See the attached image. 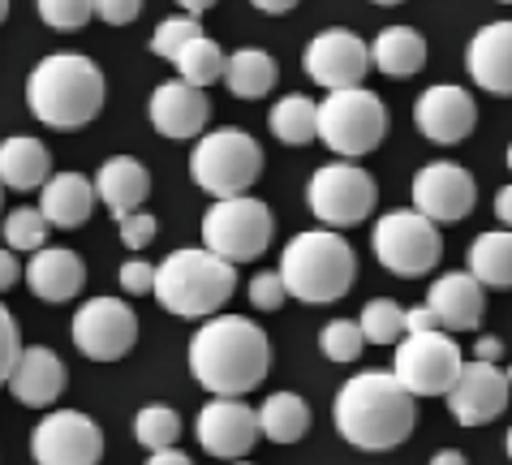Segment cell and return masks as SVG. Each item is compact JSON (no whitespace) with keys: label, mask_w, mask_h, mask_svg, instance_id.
<instances>
[{"label":"cell","mask_w":512,"mask_h":465,"mask_svg":"<svg viewBox=\"0 0 512 465\" xmlns=\"http://www.w3.org/2000/svg\"><path fill=\"white\" fill-rule=\"evenodd\" d=\"M474 358H482V362H500V358H504V345L495 341V336H478V341H474Z\"/></svg>","instance_id":"46"},{"label":"cell","mask_w":512,"mask_h":465,"mask_svg":"<svg viewBox=\"0 0 512 465\" xmlns=\"http://www.w3.org/2000/svg\"><path fill=\"white\" fill-rule=\"evenodd\" d=\"M284 298H289V285H284L280 272H259L250 280V302L259 310H280Z\"/></svg>","instance_id":"40"},{"label":"cell","mask_w":512,"mask_h":465,"mask_svg":"<svg viewBox=\"0 0 512 465\" xmlns=\"http://www.w3.org/2000/svg\"><path fill=\"white\" fill-rule=\"evenodd\" d=\"M69 336L91 362H117L138 341V315L121 298H91L69 323Z\"/></svg>","instance_id":"12"},{"label":"cell","mask_w":512,"mask_h":465,"mask_svg":"<svg viewBox=\"0 0 512 465\" xmlns=\"http://www.w3.org/2000/svg\"><path fill=\"white\" fill-rule=\"evenodd\" d=\"M371 61L379 74H388V78H414L426 65V39L414 26H388L371 44Z\"/></svg>","instance_id":"27"},{"label":"cell","mask_w":512,"mask_h":465,"mask_svg":"<svg viewBox=\"0 0 512 465\" xmlns=\"http://www.w3.org/2000/svg\"><path fill=\"white\" fill-rule=\"evenodd\" d=\"M48 216L39 207H18V211H9L5 216V246L9 250H44V242H48Z\"/></svg>","instance_id":"35"},{"label":"cell","mask_w":512,"mask_h":465,"mask_svg":"<svg viewBox=\"0 0 512 465\" xmlns=\"http://www.w3.org/2000/svg\"><path fill=\"white\" fill-rule=\"evenodd\" d=\"M375 199H379L375 177L349 160L323 164L306 181V203L327 229H353V224H362L375 211Z\"/></svg>","instance_id":"10"},{"label":"cell","mask_w":512,"mask_h":465,"mask_svg":"<svg viewBox=\"0 0 512 465\" xmlns=\"http://www.w3.org/2000/svg\"><path fill=\"white\" fill-rule=\"evenodd\" d=\"M332 418H336V431L345 435L353 448L383 453V448H396L414 435L418 397L396 379V371L392 375L362 371L336 392Z\"/></svg>","instance_id":"2"},{"label":"cell","mask_w":512,"mask_h":465,"mask_svg":"<svg viewBox=\"0 0 512 465\" xmlns=\"http://www.w3.org/2000/svg\"><path fill=\"white\" fill-rule=\"evenodd\" d=\"M26 285H31V293L44 302H69L82 293V285H87V263L65 246H44L31 255V263H26Z\"/></svg>","instance_id":"23"},{"label":"cell","mask_w":512,"mask_h":465,"mask_svg":"<svg viewBox=\"0 0 512 465\" xmlns=\"http://www.w3.org/2000/svg\"><path fill=\"white\" fill-rule=\"evenodd\" d=\"M52 177V155L39 138L13 134L0 143V186L9 190H35Z\"/></svg>","instance_id":"26"},{"label":"cell","mask_w":512,"mask_h":465,"mask_svg":"<svg viewBox=\"0 0 512 465\" xmlns=\"http://www.w3.org/2000/svg\"><path fill=\"white\" fill-rule=\"evenodd\" d=\"M504 5H512V0H504Z\"/></svg>","instance_id":"58"},{"label":"cell","mask_w":512,"mask_h":465,"mask_svg":"<svg viewBox=\"0 0 512 465\" xmlns=\"http://www.w3.org/2000/svg\"><path fill=\"white\" fill-rule=\"evenodd\" d=\"M35 9L52 31H82L95 18V0H35Z\"/></svg>","instance_id":"38"},{"label":"cell","mask_w":512,"mask_h":465,"mask_svg":"<svg viewBox=\"0 0 512 465\" xmlns=\"http://www.w3.org/2000/svg\"><path fill=\"white\" fill-rule=\"evenodd\" d=\"M203 35V26H198L194 13H181V18H168L155 26V35H151V52L155 56H164V61H177V52L190 44V39Z\"/></svg>","instance_id":"37"},{"label":"cell","mask_w":512,"mask_h":465,"mask_svg":"<svg viewBox=\"0 0 512 465\" xmlns=\"http://www.w3.org/2000/svg\"><path fill=\"white\" fill-rule=\"evenodd\" d=\"M431 465H465V453H457V448H444V453H435Z\"/></svg>","instance_id":"50"},{"label":"cell","mask_w":512,"mask_h":465,"mask_svg":"<svg viewBox=\"0 0 512 465\" xmlns=\"http://www.w3.org/2000/svg\"><path fill=\"white\" fill-rule=\"evenodd\" d=\"M121 242L125 250H147L151 246V237H155V216H147V211H130V216H121Z\"/></svg>","instance_id":"41"},{"label":"cell","mask_w":512,"mask_h":465,"mask_svg":"<svg viewBox=\"0 0 512 465\" xmlns=\"http://www.w3.org/2000/svg\"><path fill=\"white\" fill-rule=\"evenodd\" d=\"M469 272L487 289H512V229L474 237V246H469Z\"/></svg>","instance_id":"28"},{"label":"cell","mask_w":512,"mask_h":465,"mask_svg":"<svg viewBox=\"0 0 512 465\" xmlns=\"http://www.w3.org/2000/svg\"><path fill=\"white\" fill-rule=\"evenodd\" d=\"M280 276L297 302H340L358 280V255L336 229H310L284 246Z\"/></svg>","instance_id":"4"},{"label":"cell","mask_w":512,"mask_h":465,"mask_svg":"<svg viewBox=\"0 0 512 465\" xmlns=\"http://www.w3.org/2000/svg\"><path fill=\"white\" fill-rule=\"evenodd\" d=\"M95 194H99V203L121 220V216H130V211H138L142 203H147L151 173L134 160V155H112V160H104L99 173H95Z\"/></svg>","instance_id":"24"},{"label":"cell","mask_w":512,"mask_h":465,"mask_svg":"<svg viewBox=\"0 0 512 465\" xmlns=\"http://www.w3.org/2000/svg\"><path fill=\"white\" fill-rule=\"evenodd\" d=\"M469 78L491 95H512V22H487L469 39Z\"/></svg>","instance_id":"21"},{"label":"cell","mask_w":512,"mask_h":465,"mask_svg":"<svg viewBox=\"0 0 512 465\" xmlns=\"http://www.w3.org/2000/svg\"><path fill=\"white\" fill-rule=\"evenodd\" d=\"M508 375L495 362L474 358L469 366H461L457 384L448 388V410L461 427H487L508 410Z\"/></svg>","instance_id":"15"},{"label":"cell","mask_w":512,"mask_h":465,"mask_svg":"<svg viewBox=\"0 0 512 465\" xmlns=\"http://www.w3.org/2000/svg\"><path fill=\"white\" fill-rule=\"evenodd\" d=\"M495 216H500L504 229H512V186H504L500 194H495Z\"/></svg>","instance_id":"47"},{"label":"cell","mask_w":512,"mask_h":465,"mask_svg":"<svg viewBox=\"0 0 512 465\" xmlns=\"http://www.w3.org/2000/svg\"><path fill=\"white\" fill-rule=\"evenodd\" d=\"M508 168H512V143H508Z\"/></svg>","instance_id":"55"},{"label":"cell","mask_w":512,"mask_h":465,"mask_svg":"<svg viewBox=\"0 0 512 465\" xmlns=\"http://www.w3.org/2000/svg\"><path fill=\"white\" fill-rule=\"evenodd\" d=\"M267 130H272L280 143L302 147L310 138H319V104H310L306 95H284V100L267 112Z\"/></svg>","instance_id":"31"},{"label":"cell","mask_w":512,"mask_h":465,"mask_svg":"<svg viewBox=\"0 0 512 465\" xmlns=\"http://www.w3.org/2000/svg\"><path fill=\"white\" fill-rule=\"evenodd\" d=\"M263 173V147L246 130H211L190 155V177L216 199L246 194Z\"/></svg>","instance_id":"7"},{"label":"cell","mask_w":512,"mask_h":465,"mask_svg":"<svg viewBox=\"0 0 512 465\" xmlns=\"http://www.w3.org/2000/svg\"><path fill=\"white\" fill-rule=\"evenodd\" d=\"M461 366H465L461 349L444 328L405 332V341L396 345V379H401L414 397H448Z\"/></svg>","instance_id":"11"},{"label":"cell","mask_w":512,"mask_h":465,"mask_svg":"<svg viewBox=\"0 0 512 465\" xmlns=\"http://www.w3.org/2000/svg\"><path fill=\"white\" fill-rule=\"evenodd\" d=\"M134 435L142 448L160 453V448H177V435H181V414L168 410V405H147L138 418H134Z\"/></svg>","instance_id":"34"},{"label":"cell","mask_w":512,"mask_h":465,"mask_svg":"<svg viewBox=\"0 0 512 465\" xmlns=\"http://www.w3.org/2000/svg\"><path fill=\"white\" fill-rule=\"evenodd\" d=\"M18 354H22V336H18V323L5 306H0V384H9L13 366H18Z\"/></svg>","instance_id":"39"},{"label":"cell","mask_w":512,"mask_h":465,"mask_svg":"<svg viewBox=\"0 0 512 465\" xmlns=\"http://www.w3.org/2000/svg\"><path fill=\"white\" fill-rule=\"evenodd\" d=\"M211 121V104L203 87L177 78V82H160L151 95V125L164 138H198L203 125Z\"/></svg>","instance_id":"19"},{"label":"cell","mask_w":512,"mask_h":465,"mask_svg":"<svg viewBox=\"0 0 512 465\" xmlns=\"http://www.w3.org/2000/svg\"><path fill=\"white\" fill-rule=\"evenodd\" d=\"M194 435H198V444H203V453L237 461L259 444L263 427H259V414H254L246 401L220 397V401L203 405V414H198V422H194Z\"/></svg>","instance_id":"17"},{"label":"cell","mask_w":512,"mask_h":465,"mask_svg":"<svg viewBox=\"0 0 512 465\" xmlns=\"http://www.w3.org/2000/svg\"><path fill=\"white\" fill-rule=\"evenodd\" d=\"M405 328L409 332H431V328H444V323H439V315L431 306H414V310H405Z\"/></svg>","instance_id":"45"},{"label":"cell","mask_w":512,"mask_h":465,"mask_svg":"<svg viewBox=\"0 0 512 465\" xmlns=\"http://www.w3.org/2000/svg\"><path fill=\"white\" fill-rule=\"evenodd\" d=\"M108 95L104 69L82 52H52L26 78V108L52 130H82L99 117Z\"/></svg>","instance_id":"3"},{"label":"cell","mask_w":512,"mask_h":465,"mask_svg":"<svg viewBox=\"0 0 512 465\" xmlns=\"http://www.w3.org/2000/svg\"><path fill=\"white\" fill-rule=\"evenodd\" d=\"M426 306L435 310L448 332H474L482 323V310H487V285L474 272H448L431 285Z\"/></svg>","instance_id":"20"},{"label":"cell","mask_w":512,"mask_h":465,"mask_svg":"<svg viewBox=\"0 0 512 465\" xmlns=\"http://www.w3.org/2000/svg\"><path fill=\"white\" fill-rule=\"evenodd\" d=\"M371 44H362L353 31H332L315 35L302 52V69L306 78H315L323 91H340V87H362L366 69H371Z\"/></svg>","instance_id":"14"},{"label":"cell","mask_w":512,"mask_h":465,"mask_svg":"<svg viewBox=\"0 0 512 465\" xmlns=\"http://www.w3.org/2000/svg\"><path fill=\"white\" fill-rule=\"evenodd\" d=\"M259 427H263V435L272 444H297L306 435V427H310V410H306V401L297 397V392H276V397L263 401Z\"/></svg>","instance_id":"30"},{"label":"cell","mask_w":512,"mask_h":465,"mask_svg":"<svg viewBox=\"0 0 512 465\" xmlns=\"http://www.w3.org/2000/svg\"><path fill=\"white\" fill-rule=\"evenodd\" d=\"M121 289L125 293H155V267L151 263H142V259H130V263H121Z\"/></svg>","instance_id":"42"},{"label":"cell","mask_w":512,"mask_h":465,"mask_svg":"<svg viewBox=\"0 0 512 465\" xmlns=\"http://www.w3.org/2000/svg\"><path fill=\"white\" fill-rule=\"evenodd\" d=\"M388 125H392L388 108L366 87L327 91V100L319 104V138L336 155H345V160H358V155L375 151L388 138Z\"/></svg>","instance_id":"6"},{"label":"cell","mask_w":512,"mask_h":465,"mask_svg":"<svg viewBox=\"0 0 512 465\" xmlns=\"http://www.w3.org/2000/svg\"><path fill=\"white\" fill-rule=\"evenodd\" d=\"M203 242L229 263H254L272 246V211L250 194L216 199L203 216Z\"/></svg>","instance_id":"8"},{"label":"cell","mask_w":512,"mask_h":465,"mask_svg":"<svg viewBox=\"0 0 512 465\" xmlns=\"http://www.w3.org/2000/svg\"><path fill=\"white\" fill-rule=\"evenodd\" d=\"M508 457H512V431H508Z\"/></svg>","instance_id":"54"},{"label":"cell","mask_w":512,"mask_h":465,"mask_svg":"<svg viewBox=\"0 0 512 465\" xmlns=\"http://www.w3.org/2000/svg\"><path fill=\"white\" fill-rule=\"evenodd\" d=\"M414 121H418V130L431 138V143L452 147V143H461V138L474 134L478 104H474V95H469L465 87H448V82H439V87H426L418 95Z\"/></svg>","instance_id":"18"},{"label":"cell","mask_w":512,"mask_h":465,"mask_svg":"<svg viewBox=\"0 0 512 465\" xmlns=\"http://www.w3.org/2000/svg\"><path fill=\"white\" fill-rule=\"evenodd\" d=\"M177 74L186 78V82H194V87H211V82H220L224 78V65H229V56L220 52V44L216 39H207V35H198V39H190L186 48L177 52Z\"/></svg>","instance_id":"32"},{"label":"cell","mask_w":512,"mask_h":465,"mask_svg":"<svg viewBox=\"0 0 512 465\" xmlns=\"http://www.w3.org/2000/svg\"><path fill=\"white\" fill-rule=\"evenodd\" d=\"M504 375H508V384H512V366H508V371H504Z\"/></svg>","instance_id":"56"},{"label":"cell","mask_w":512,"mask_h":465,"mask_svg":"<svg viewBox=\"0 0 512 465\" xmlns=\"http://www.w3.org/2000/svg\"><path fill=\"white\" fill-rule=\"evenodd\" d=\"M375 259L388 267L392 276H426L444 255V237H439L435 220L422 216L418 207L388 211L371 229Z\"/></svg>","instance_id":"9"},{"label":"cell","mask_w":512,"mask_h":465,"mask_svg":"<svg viewBox=\"0 0 512 465\" xmlns=\"http://www.w3.org/2000/svg\"><path fill=\"white\" fill-rule=\"evenodd\" d=\"M95 181H87L82 173H56L44 181V194H39V211L48 216L52 229H82L95 211Z\"/></svg>","instance_id":"25"},{"label":"cell","mask_w":512,"mask_h":465,"mask_svg":"<svg viewBox=\"0 0 512 465\" xmlns=\"http://www.w3.org/2000/svg\"><path fill=\"white\" fill-rule=\"evenodd\" d=\"M9 392L13 401L31 405V410H44L65 392V362L52 354L48 345H31L18 354V366L9 375Z\"/></svg>","instance_id":"22"},{"label":"cell","mask_w":512,"mask_h":465,"mask_svg":"<svg viewBox=\"0 0 512 465\" xmlns=\"http://www.w3.org/2000/svg\"><path fill=\"white\" fill-rule=\"evenodd\" d=\"M31 457L39 465H99L104 431L78 410H56L31 431Z\"/></svg>","instance_id":"13"},{"label":"cell","mask_w":512,"mask_h":465,"mask_svg":"<svg viewBox=\"0 0 512 465\" xmlns=\"http://www.w3.org/2000/svg\"><path fill=\"white\" fill-rule=\"evenodd\" d=\"M147 465H194L181 448H160V453H151V461Z\"/></svg>","instance_id":"48"},{"label":"cell","mask_w":512,"mask_h":465,"mask_svg":"<svg viewBox=\"0 0 512 465\" xmlns=\"http://www.w3.org/2000/svg\"><path fill=\"white\" fill-rule=\"evenodd\" d=\"M319 349H323V358H332V362H358L362 349H366L362 323H353V319H332V323H327V328L319 332Z\"/></svg>","instance_id":"36"},{"label":"cell","mask_w":512,"mask_h":465,"mask_svg":"<svg viewBox=\"0 0 512 465\" xmlns=\"http://www.w3.org/2000/svg\"><path fill=\"white\" fill-rule=\"evenodd\" d=\"M224 82L237 100H263L276 87V61L263 48H241L224 65Z\"/></svg>","instance_id":"29"},{"label":"cell","mask_w":512,"mask_h":465,"mask_svg":"<svg viewBox=\"0 0 512 465\" xmlns=\"http://www.w3.org/2000/svg\"><path fill=\"white\" fill-rule=\"evenodd\" d=\"M237 465H250V461H237Z\"/></svg>","instance_id":"57"},{"label":"cell","mask_w":512,"mask_h":465,"mask_svg":"<svg viewBox=\"0 0 512 465\" xmlns=\"http://www.w3.org/2000/svg\"><path fill=\"white\" fill-rule=\"evenodd\" d=\"M474 203H478V186H474V177H469L461 164L435 160V164L418 168L414 207L422 211V216H431L435 224H457V220H465L469 211H474Z\"/></svg>","instance_id":"16"},{"label":"cell","mask_w":512,"mask_h":465,"mask_svg":"<svg viewBox=\"0 0 512 465\" xmlns=\"http://www.w3.org/2000/svg\"><path fill=\"white\" fill-rule=\"evenodd\" d=\"M362 332H366V345H401L405 341V310L388 302V298H375V302H366L362 310Z\"/></svg>","instance_id":"33"},{"label":"cell","mask_w":512,"mask_h":465,"mask_svg":"<svg viewBox=\"0 0 512 465\" xmlns=\"http://www.w3.org/2000/svg\"><path fill=\"white\" fill-rule=\"evenodd\" d=\"M22 276H26V272H22L18 255H13V250H5V246H0V293H5V289H13V285H18Z\"/></svg>","instance_id":"44"},{"label":"cell","mask_w":512,"mask_h":465,"mask_svg":"<svg viewBox=\"0 0 512 465\" xmlns=\"http://www.w3.org/2000/svg\"><path fill=\"white\" fill-rule=\"evenodd\" d=\"M237 263L220 259L216 250H173L155 267V298L177 319H207L233 298Z\"/></svg>","instance_id":"5"},{"label":"cell","mask_w":512,"mask_h":465,"mask_svg":"<svg viewBox=\"0 0 512 465\" xmlns=\"http://www.w3.org/2000/svg\"><path fill=\"white\" fill-rule=\"evenodd\" d=\"M142 13V0H95V18H104L108 26H130Z\"/></svg>","instance_id":"43"},{"label":"cell","mask_w":512,"mask_h":465,"mask_svg":"<svg viewBox=\"0 0 512 465\" xmlns=\"http://www.w3.org/2000/svg\"><path fill=\"white\" fill-rule=\"evenodd\" d=\"M267 366H272L267 332L246 315L207 319L190 341V371L216 397H246L267 379Z\"/></svg>","instance_id":"1"},{"label":"cell","mask_w":512,"mask_h":465,"mask_svg":"<svg viewBox=\"0 0 512 465\" xmlns=\"http://www.w3.org/2000/svg\"><path fill=\"white\" fill-rule=\"evenodd\" d=\"M250 5H254V9H263V13H289L297 0H250Z\"/></svg>","instance_id":"49"},{"label":"cell","mask_w":512,"mask_h":465,"mask_svg":"<svg viewBox=\"0 0 512 465\" xmlns=\"http://www.w3.org/2000/svg\"><path fill=\"white\" fill-rule=\"evenodd\" d=\"M177 5L186 9V13H194V18H203V13H207L211 5H216V0H177Z\"/></svg>","instance_id":"51"},{"label":"cell","mask_w":512,"mask_h":465,"mask_svg":"<svg viewBox=\"0 0 512 465\" xmlns=\"http://www.w3.org/2000/svg\"><path fill=\"white\" fill-rule=\"evenodd\" d=\"M9 18V0H0V22H5Z\"/></svg>","instance_id":"52"},{"label":"cell","mask_w":512,"mask_h":465,"mask_svg":"<svg viewBox=\"0 0 512 465\" xmlns=\"http://www.w3.org/2000/svg\"><path fill=\"white\" fill-rule=\"evenodd\" d=\"M375 5H401V0H375Z\"/></svg>","instance_id":"53"}]
</instances>
